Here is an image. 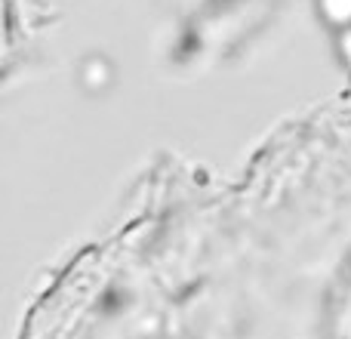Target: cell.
<instances>
[{
  "label": "cell",
  "instance_id": "1",
  "mask_svg": "<svg viewBox=\"0 0 351 339\" xmlns=\"http://www.w3.org/2000/svg\"><path fill=\"white\" fill-rule=\"evenodd\" d=\"M317 6H321V16L327 19L339 34L351 28V0H317Z\"/></svg>",
  "mask_w": 351,
  "mask_h": 339
},
{
  "label": "cell",
  "instance_id": "2",
  "mask_svg": "<svg viewBox=\"0 0 351 339\" xmlns=\"http://www.w3.org/2000/svg\"><path fill=\"white\" fill-rule=\"evenodd\" d=\"M339 56H342V62L351 68V28L339 34Z\"/></svg>",
  "mask_w": 351,
  "mask_h": 339
}]
</instances>
